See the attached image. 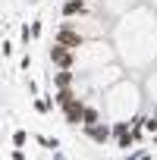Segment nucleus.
<instances>
[{
    "mask_svg": "<svg viewBox=\"0 0 157 160\" xmlns=\"http://www.w3.org/2000/svg\"><path fill=\"white\" fill-rule=\"evenodd\" d=\"M47 57H50V63L60 66V69H72V66H75V50L66 47V44H57V41H53V47L47 50Z\"/></svg>",
    "mask_w": 157,
    "mask_h": 160,
    "instance_id": "1",
    "label": "nucleus"
},
{
    "mask_svg": "<svg viewBox=\"0 0 157 160\" xmlns=\"http://www.w3.org/2000/svg\"><path fill=\"white\" fill-rule=\"evenodd\" d=\"M60 110H63V119H66L69 126H78V122H82V116H85V101L72 98V101H66Z\"/></svg>",
    "mask_w": 157,
    "mask_h": 160,
    "instance_id": "2",
    "label": "nucleus"
},
{
    "mask_svg": "<svg viewBox=\"0 0 157 160\" xmlns=\"http://www.w3.org/2000/svg\"><path fill=\"white\" fill-rule=\"evenodd\" d=\"M82 129H85V135H88L94 144H107V141H110V126H104L101 119H98V122H88V126H82Z\"/></svg>",
    "mask_w": 157,
    "mask_h": 160,
    "instance_id": "3",
    "label": "nucleus"
},
{
    "mask_svg": "<svg viewBox=\"0 0 157 160\" xmlns=\"http://www.w3.org/2000/svg\"><path fill=\"white\" fill-rule=\"evenodd\" d=\"M57 44H66V47H72V50H78V47L85 44V38L78 35L75 28H69V25H63V28L57 32Z\"/></svg>",
    "mask_w": 157,
    "mask_h": 160,
    "instance_id": "4",
    "label": "nucleus"
},
{
    "mask_svg": "<svg viewBox=\"0 0 157 160\" xmlns=\"http://www.w3.org/2000/svg\"><path fill=\"white\" fill-rule=\"evenodd\" d=\"M88 3H91V0H63V16H66V19L82 16V13L88 10Z\"/></svg>",
    "mask_w": 157,
    "mask_h": 160,
    "instance_id": "5",
    "label": "nucleus"
},
{
    "mask_svg": "<svg viewBox=\"0 0 157 160\" xmlns=\"http://www.w3.org/2000/svg\"><path fill=\"white\" fill-rule=\"evenodd\" d=\"M72 82H75L72 69H60V72L53 75V85H57V88H72Z\"/></svg>",
    "mask_w": 157,
    "mask_h": 160,
    "instance_id": "6",
    "label": "nucleus"
},
{
    "mask_svg": "<svg viewBox=\"0 0 157 160\" xmlns=\"http://www.w3.org/2000/svg\"><path fill=\"white\" fill-rule=\"evenodd\" d=\"M50 107H53V94H50V98H38V101H35V110H38V113H50Z\"/></svg>",
    "mask_w": 157,
    "mask_h": 160,
    "instance_id": "7",
    "label": "nucleus"
},
{
    "mask_svg": "<svg viewBox=\"0 0 157 160\" xmlns=\"http://www.w3.org/2000/svg\"><path fill=\"white\" fill-rule=\"evenodd\" d=\"M101 119V113L94 110V107H85V116H82V126H88V122H98Z\"/></svg>",
    "mask_w": 157,
    "mask_h": 160,
    "instance_id": "8",
    "label": "nucleus"
},
{
    "mask_svg": "<svg viewBox=\"0 0 157 160\" xmlns=\"http://www.w3.org/2000/svg\"><path fill=\"white\" fill-rule=\"evenodd\" d=\"M25 141H28V132H25V129H16V132H13V144H16V148H22Z\"/></svg>",
    "mask_w": 157,
    "mask_h": 160,
    "instance_id": "9",
    "label": "nucleus"
},
{
    "mask_svg": "<svg viewBox=\"0 0 157 160\" xmlns=\"http://www.w3.org/2000/svg\"><path fill=\"white\" fill-rule=\"evenodd\" d=\"M38 144H44V148H47V151H53V154H57V148H60V141H57V138H44V135H38Z\"/></svg>",
    "mask_w": 157,
    "mask_h": 160,
    "instance_id": "10",
    "label": "nucleus"
},
{
    "mask_svg": "<svg viewBox=\"0 0 157 160\" xmlns=\"http://www.w3.org/2000/svg\"><path fill=\"white\" fill-rule=\"evenodd\" d=\"M144 129H148V132H157V110H154L151 119H144Z\"/></svg>",
    "mask_w": 157,
    "mask_h": 160,
    "instance_id": "11",
    "label": "nucleus"
},
{
    "mask_svg": "<svg viewBox=\"0 0 157 160\" xmlns=\"http://www.w3.org/2000/svg\"><path fill=\"white\" fill-rule=\"evenodd\" d=\"M41 32H44V28H41V19H35V22H32V38H38Z\"/></svg>",
    "mask_w": 157,
    "mask_h": 160,
    "instance_id": "12",
    "label": "nucleus"
},
{
    "mask_svg": "<svg viewBox=\"0 0 157 160\" xmlns=\"http://www.w3.org/2000/svg\"><path fill=\"white\" fill-rule=\"evenodd\" d=\"M0 53L10 57V53H13V44H10V41H3V44H0Z\"/></svg>",
    "mask_w": 157,
    "mask_h": 160,
    "instance_id": "13",
    "label": "nucleus"
},
{
    "mask_svg": "<svg viewBox=\"0 0 157 160\" xmlns=\"http://www.w3.org/2000/svg\"><path fill=\"white\" fill-rule=\"evenodd\" d=\"M154 144H157V132H154Z\"/></svg>",
    "mask_w": 157,
    "mask_h": 160,
    "instance_id": "14",
    "label": "nucleus"
}]
</instances>
